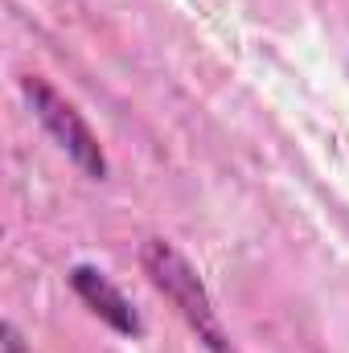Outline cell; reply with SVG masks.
<instances>
[{
	"label": "cell",
	"mask_w": 349,
	"mask_h": 353,
	"mask_svg": "<svg viewBox=\"0 0 349 353\" xmlns=\"http://www.w3.org/2000/svg\"><path fill=\"white\" fill-rule=\"evenodd\" d=\"M140 267L148 275V283L177 308V316L189 325V333L206 345L210 353H230V333L201 283V275L193 271V263L177 251L169 239H148L140 247Z\"/></svg>",
	"instance_id": "cell-1"
},
{
	"label": "cell",
	"mask_w": 349,
	"mask_h": 353,
	"mask_svg": "<svg viewBox=\"0 0 349 353\" xmlns=\"http://www.w3.org/2000/svg\"><path fill=\"white\" fill-rule=\"evenodd\" d=\"M21 90H25V103L37 115V123L74 161V169L83 176H90V181H103L107 176V152H103L99 136L90 132V123L83 119V111L54 87L50 79H41V74H25L21 79Z\"/></svg>",
	"instance_id": "cell-2"
},
{
	"label": "cell",
	"mask_w": 349,
	"mask_h": 353,
	"mask_svg": "<svg viewBox=\"0 0 349 353\" xmlns=\"http://www.w3.org/2000/svg\"><path fill=\"white\" fill-rule=\"evenodd\" d=\"M70 288H74V296L87 304L90 312L107 325V329H115L119 337H144V321H140V312L132 308V300L99 271V267L90 263H74L70 267Z\"/></svg>",
	"instance_id": "cell-3"
},
{
	"label": "cell",
	"mask_w": 349,
	"mask_h": 353,
	"mask_svg": "<svg viewBox=\"0 0 349 353\" xmlns=\"http://www.w3.org/2000/svg\"><path fill=\"white\" fill-rule=\"evenodd\" d=\"M0 345H4V353H33V350H29V341L21 337V329H17L12 321H4V325H0Z\"/></svg>",
	"instance_id": "cell-4"
}]
</instances>
